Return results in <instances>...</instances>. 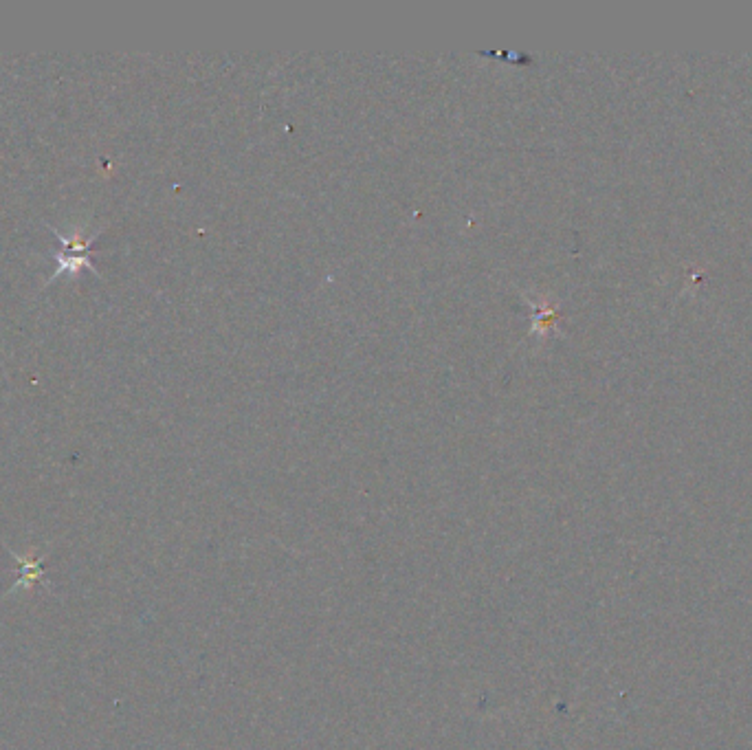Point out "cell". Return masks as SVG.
I'll list each match as a JSON object with an SVG mask.
<instances>
[{
	"label": "cell",
	"mask_w": 752,
	"mask_h": 750,
	"mask_svg": "<svg viewBox=\"0 0 752 750\" xmlns=\"http://www.w3.org/2000/svg\"><path fill=\"white\" fill-rule=\"evenodd\" d=\"M53 258H55V260H58V269H55V271H53V273L49 275L47 284H49L51 280L58 278V275L66 273V271H69L71 275H73V273H77V271H82V269H91V271H95V264H93V260H91V253H71V251H58V253H53Z\"/></svg>",
	"instance_id": "obj_1"
}]
</instances>
